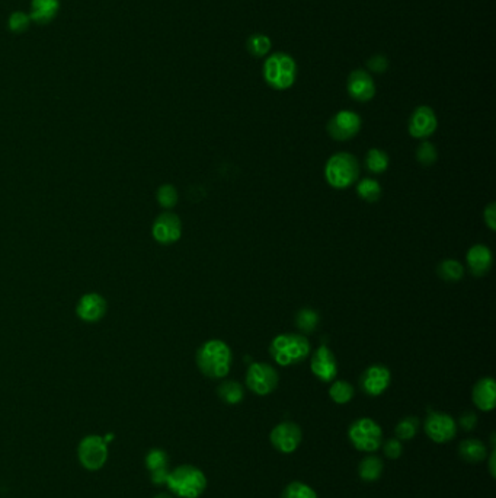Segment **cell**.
Here are the masks:
<instances>
[{
	"label": "cell",
	"instance_id": "ac0fdd59",
	"mask_svg": "<svg viewBox=\"0 0 496 498\" xmlns=\"http://www.w3.org/2000/svg\"><path fill=\"white\" fill-rule=\"evenodd\" d=\"M471 400L474 405L481 411L488 412L495 408L496 384L492 377H482V379L474 385L471 392Z\"/></svg>",
	"mask_w": 496,
	"mask_h": 498
},
{
	"label": "cell",
	"instance_id": "ab89813d",
	"mask_svg": "<svg viewBox=\"0 0 496 498\" xmlns=\"http://www.w3.org/2000/svg\"><path fill=\"white\" fill-rule=\"evenodd\" d=\"M169 472H170V471H169L168 468L153 471V472H150V480H152V483L156 484V485H163V484H166V481H168Z\"/></svg>",
	"mask_w": 496,
	"mask_h": 498
},
{
	"label": "cell",
	"instance_id": "60d3db41",
	"mask_svg": "<svg viewBox=\"0 0 496 498\" xmlns=\"http://www.w3.org/2000/svg\"><path fill=\"white\" fill-rule=\"evenodd\" d=\"M489 471L492 478H495V450H492L490 453V461H489Z\"/></svg>",
	"mask_w": 496,
	"mask_h": 498
},
{
	"label": "cell",
	"instance_id": "4fadbf2b",
	"mask_svg": "<svg viewBox=\"0 0 496 498\" xmlns=\"http://www.w3.org/2000/svg\"><path fill=\"white\" fill-rule=\"evenodd\" d=\"M182 235V223L173 213H163L153 223V237L159 244L170 245L180 241Z\"/></svg>",
	"mask_w": 496,
	"mask_h": 498
},
{
	"label": "cell",
	"instance_id": "d4e9b609",
	"mask_svg": "<svg viewBox=\"0 0 496 498\" xmlns=\"http://www.w3.org/2000/svg\"><path fill=\"white\" fill-rule=\"evenodd\" d=\"M294 324L302 332L310 334L319 325V315L310 308H303L295 313Z\"/></svg>",
	"mask_w": 496,
	"mask_h": 498
},
{
	"label": "cell",
	"instance_id": "1f68e13d",
	"mask_svg": "<svg viewBox=\"0 0 496 498\" xmlns=\"http://www.w3.org/2000/svg\"><path fill=\"white\" fill-rule=\"evenodd\" d=\"M146 468L153 472L157 469H163L168 468L169 465V456L165 450L162 449H152L147 456H146Z\"/></svg>",
	"mask_w": 496,
	"mask_h": 498
},
{
	"label": "cell",
	"instance_id": "e0dca14e",
	"mask_svg": "<svg viewBox=\"0 0 496 498\" xmlns=\"http://www.w3.org/2000/svg\"><path fill=\"white\" fill-rule=\"evenodd\" d=\"M76 312L81 320L86 322H98L107 312V302L96 293L85 294L77 303Z\"/></svg>",
	"mask_w": 496,
	"mask_h": 498
},
{
	"label": "cell",
	"instance_id": "f35d334b",
	"mask_svg": "<svg viewBox=\"0 0 496 498\" xmlns=\"http://www.w3.org/2000/svg\"><path fill=\"white\" fill-rule=\"evenodd\" d=\"M483 218H485V223L488 225V228L495 232L496 230V204L495 203H490L485 209Z\"/></svg>",
	"mask_w": 496,
	"mask_h": 498
},
{
	"label": "cell",
	"instance_id": "7402d4cb",
	"mask_svg": "<svg viewBox=\"0 0 496 498\" xmlns=\"http://www.w3.org/2000/svg\"><path fill=\"white\" fill-rule=\"evenodd\" d=\"M383 461L379 456L368 454L361 461L358 466V475L366 483H374L379 480L383 473Z\"/></svg>",
	"mask_w": 496,
	"mask_h": 498
},
{
	"label": "cell",
	"instance_id": "44dd1931",
	"mask_svg": "<svg viewBox=\"0 0 496 498\" xmlns=\"http://www.w3.org/2000/svg\"><path fill=\"white\" fill-rule=\"evenodd\" d=\"M459 454L467 464H479L486 459L488 449L479 439H467L459 445Z\"/></svg>",
	"mask_w": 496,
	"mask_h": 498
},
{
	"label": "cell",
	"instance_id": "d6a6232c",
	"mask_svg": "<svg viewBox=\"0 0 496 498\" xmlns=\"http://www.w3.org/2000/svg\"><path fill=\"white\" fill-rule=\"evenodd\" d=\"M416 159H418L421 165L431 166L436 162V159H438V152H436V148L432 143L424 142L416 149Z\"/></svg>",
	"mask_w": 496,
	"mask_h": 498
},
{
	"label": "cell",
	"instance_id": "b9f144b4",
	"mask_svg": "<svg viewBox=\"0 0 496 498\" xmlns=\"http://www.w3.org/2000/svg\"><path fill=\"white\" fill-rule=\"evenodd\" d=\"M154 498H172V497L168 495V494H159V495H156Z\"/></svg>",
	"mask_w": 496,
	"mask_h": 498
},
{
	"label": "cell",
	"instance_id": "5bb4252c",
	"mask_svg": "<svg viewBox=\"0 0 496 498\" xmlns=\"http://www.w3.org/2000/svg\"><path fill=\"white\" fill-rule=\"evenodd\" d=\"M310 369L317 379L322 382H332L338 374V362L329 347L322 346L311 355Z\"/></svg>",
	"mask_w": 496,
	"mask_h": 498
},
{
	"label": "cell",
	"instance_id": "7c38bea8",
	"mask_svg": "<svg viewBox=\"0 0 496 498\" xmlns=\"http://www.w3.org/2000/svg\"><path fill=\"white\" fill-rule=\"evenodd\" d=\"M391 381L390 370L383 365H373L360 377V388L366 395L379 396L386 392Z\"/></svg>",
	"mask_w": 496,
	"mask_h": 498
},
{
	"label": "cell",
	"instance_id": "d590c367",
	"mask_svg": "<svg viewBox=\"0 0 496 498\" xmlns=\"http://www.w3.org/2000/svg\"><path fill=\"white\" fill-rule=\"evenodd\" d=\"M383 445V452L389 459H399L403 452V446L399 439H389Z\"/></svg>",
	"mask_w": 496,
	"mask_h": 498
},
{
	"label": "cell",
	"instance_id": "8d00e7d4",
	"mask_svg": "<svg viewBox=\"0 0 496 498\" xmlns=\"http://www.w3.org/2000/svg\"><path fill=\"white\" fill-rule=\"evenodd\" d=\"M367 67L374 73H384L389 67V60L382 54H375L371 58H368Z\"/></svg>",
	"mask_w": 496,
	"mask_h": 498
},
{
	"label": "cell",
	"instance_id": "836d02e7",
	"mask_svg": "<svg viewBox=\"0 0 496 498\" xmlns=\"http://www.w3.org/2000/svg\"><path fill=\"white\" fill-rule=\"evenodd\" d=\"M157 202L163 209H172L177 203V191L173 185L166 184L157 190Z\"/></svg>",
	"mask_w": 496,
	"mask_h": 498
},
{
	"label": "cell",
	"instance_id": "6da1fadb",
	"mask_svg": "<svg viewBox=\"0 0 496 498\" xmlns=\"http://www.w3.org/2000/svg\"><path fill=\"white\" fill-rule=\"evenodd\" d=\"M233 354L222 340L206 341L196 351V366L210 379H223L230 372Z\"/></svg>",
	"mask_w": 496,
	"mask_h": 498
},
{
	"label": "cell",
	"instance_id": "8992f818",
	"mask_svg": "<svg viewBox=\"0 0 496 498\" xmlns=\"http://www.w3.org/2000/svg\"><path fill=\"white\" fill-rule=\"evenodd\" d=\"M348 437L352 446L366 453H373L380 449L383 443L382 427L371 418H360L351 424L348 430Z\"/></svg>",
	"mask_w": 496,
	"mask_h": 498
},
{
	"label": "cell",
	"instance_id": "ffe728a7",
	"mask_svg": "<svg viewBox=\"0 0 496 498\" xmlns=\"http://www.w3.org/2000/svg\"><path fill=\"white\" fill-rule=\"evenodd\" d=\"M60 4L58 0H32L31 19L38 24H48L55 18Z\"/></svg>",
	"mask_w": 496,
	"mask_h": 498
},
{
	"label": "cell",
	"instance_id": "8fae6325",
	"mask_svg": "<svg viewBox=\"0 0 496 498\" xmlns=\"http://www.w3.org/2000/svg\"><path fill=\"white\" fill-rule=\"evenodd\" d=\"M302 428L295 423L284 421L279 426H275L269 434L271 445L275 450L280 453L290 454L299 449L302 443Z\"/></svg>",
	"mask_w": 496,
	"mask_h": 498
},
{
	"label": "cell",
	"instance_id": "603a6c76",
	"mask_svg": "<svg viewBox=\"0 0 496 498\" xmlns=\"http://www.w3.org/2000/svg\"><path fill=\"white\" fill-rule=\"evenodd\" d=\"M217 395L220 396V400L224 404L236 405V404L242 402L243 396H245V391H243V386L239 382L224 381L220 386L217 388Z\"/></svg>",
	"mask_w": 496,
	"mask_h": 498
},
{
	"label": "cell",
	"instance_id": "e575fe53",
	"mask_svg": "<svg viewBox=\"0 0 496 498\" xmlns=\"http://www.w3.org/2000/svg\"><path fill=\"white\" fill-rule=\"evenodd\" d=\"M29 16L25 15L24 12H15L9 18V28L12 32L21 34L29 27Z\"/></svg>",
	"mask_w": 496,
	"mask_h": 498
},
{
	"label": "cell",
	"instance_id": "3957f363",
	"mask_svg": "<svg viewBox=\"0 0 496 498\" xmlns=\"http://www.w3.org/2000/svg\"><path fill=\"white\" fill-rule=\"evenodd\" d=\"M168 488L181 498H198L207 488V478L201 469L192 465H181L169 472Z\"/></svg>",
	"mask_w": 496,
	"mask_h": 498
},
{
	"label": "cell",
	"instance_id": "4dcf8cb0",
	"mask_svg": "<svg viewBox=\"0 0 496 498\" xmlns=\"http://www.w3.org/2000/svg\"><path fill=\"white\" fill-rule=\"evenodd\" d=\"M281 498H317L314 490L304 483H291L283 491Z\"/></svg>",
	"mask_w": 496,
	"mask_h": 498
},
{
	"label": "cell",
	"instance_id": "7a4b0ae2",
	"mask_svg": "<svg viewBox=\"0 0 496 498\" xmlns=\"http://www.w3.org/2000/svg\"><path fill=\"white\" fill-rule=\"evenodd\" d=\"M269 353L276 365L291 366L306 360L310 343L303 334H280L271 341Z\"/></svg>",
	"mask_w": 496,
	"mask_h": 498
},
{
	"label": "cell",
	"instance_id": "277c9868",
	"mask_svg": "<svg viewBox=\"0 0 496 498\" xmlns=\"http://www.w3.org/2000/svg\"><path fill=\"white\" fill-rule=\"evenodd\" d=\"M360 175V165L356 157L348 152L335 153L325 166V176L330 187L344 190L356 183Z\"/></svg>",
	"mask_w": 496,
	"mask_h": 498
},
{
	"label": "cell",
	"instance_id": "f546056e",
	"mask_svg": "<svg viewBox=\"0 0 496 498\" xmlns=\"http://www.w3.org/2000/svg\"><path fill=\"white\" fill-rule=\"evenodd\" d=\"M420 430V420L416 417H406L399 421L396 426V435L401 442H409L413 437L418 434Z\"/></svg>",
	"mask_w": 496,
	"mask_h": 498
},
{
	"label": "cell",
	"instance_id": "9c48e42d",
	"mask_svg": "<svg viewBox=\"0 0 496 498\" xmlns=\"http://www.w3.org/2000/svg\"><path fill=\"white\" fill-rule=\"evenodd\" d=\"M424 431L434 443L444 445L451 442L457 434V423L445 412H429L427 417Z\"/></svg>",
	"mask_w": 496,
	"mask_h": 498
},
{
	"label": "cell",
	"instance_id": "83f0119b",
	"mask_svg": "<svg viewBox=\"0 0 496 498\" xmlns=\"http://www.w3.org/2000/svg\"><path fill=\"white\" fill-rule=\"evenodd\" d=\"M354 393H355L354 386L349 382H345V381H336L329 388L330 400L335 404H340V405L348 404L354 398Z\"/></svg>",
	"mask_w": 496,
	"mask_h": 498
},
{
	"label": "cell",
	"instance_id": "2e32d148",
	"mask_svg": "<svg viewBox=\"0 0 496 498\" xmlns=\"http://www.w3.org/2000/svg\"><path fill=\"white\" fill-rule=\"evenodd\" d=\"M347 91L349 96L358 103H367L375 95V84L368 72L356 69L351 72L347 81Z\"/></svg>",
	"mask_w": 496,
	"mask_h": 498
},
{
	"label": "cell",
	"instance_id": "5b68a950",
	"mask_svg": "<svg viewBox=\"0 0 496 498\" xmlns=\"http://www.w3.org/2000/svg\"><path fill=\"white\" fill-rule=\"evenodd\" d=\"M264 77L267 84L276 91L291 88L297 77V65L294 58L286 53L271 54L264 63Z\"/></svg>",
	"mask_w": 496,
	"mask_h": 498
},
{
	"label": "cell",
	"instance_id": "484cf974",
	"mask_svg": "<svg viewBox=\"0 0 496 498\" xmlns=\"http://www.w3.org/2000/svg\"><path fill=\"white\" fill-rule=\"evenodd\" d=\"M390 159L386 152L380 149H370L366 156V166L373 173H383L387 171Z\"/></svg>",
	"mask_w": 496,
	"mask_h": 498
},
{
	"label": "cell",
	"instance_id": "52a82bcc",
	"mask_svg": "<svg viewBox=\"0 0 496 498\" xmlns=\"http://www.w3.org/2000/svg\"><path fill=\"white\" fill-rule=\"evenodd\" d=\"M77 457L88 471L102 469L108 461V443L102 435H86L77 446Z\"/></svg>",
	"mask_w": 496,
	"mask_h": 498
},
{
	"label": "cell",
	"instance_id": "f1b7e54d",
	"mask_svg": "<svg viewBox=\"0 0 496 498\" xmlns=\"http://www.w3.org/2000/svg\"><path fill=\"white\" fill-rule=\"evenodd\" d=\"M271 39L269 37H267L265 34H253L249 37L248 39V51L250 55L253 57H257V58H261V57H265L269 50H271Z\"/></svg>",
	"mask_w": 496,
	"mask_h": 498
},
{
	"label": "cell",
	"instance_id": "30bf717a",
	"mask_svg": "<svg viewBox=\"0 0 496 498\" xmlns=\"http://www.w3.org/2000/svg\"><path fill=\"white\" fill-rule=\"evenodd\" d=\"M361 118L354 111H340L336 112L328 123V133L333 140L345 142L360 133Z\"/></svg>",
	"mask_w": 496,
	"mask_h": 498
},
{
	"label": "cell",
	"instance_id": "74e56055",
	"mask_svg": "<svg viewBox=\"0 0 496 498\" xmlns=\"http://www.w3.org/2000/svg\"><path fill=\"white\" fill-rule=\"evenodd\" d=\"M459 424L464 431H471L476 427V424H478V415H476L473 411H466L460 415Z\"/></svg>",
	"mask_w": 496,
	"mask_h": 498
},
{
	"label": "cell",
	"instance_id": "ba28073f",
	"mask_svg": "<svg viewBox=\"0 0 496 498\" xmlns=\"http://www.w3.org/2000/svg\"><path fill=\"white\" fill-rule=\"evenodd\" d=\"M246 386L260 396L269 395L279 386V373L268 363H252L246 373Z\"/></svg>",
	"mask_w": 496,
	"mask_h": 498
},
{
	"label": "cell",
	"instance_id": "cb8c5ba5",
	"mask_svg": "<svg viewBox=\"0 0 496 498\" xmlns=\"http://www.w3.org/2000/svg\"><path fill=\"white\" fill-rule=\"evenodd\" d=\"M436 273L447 283H455L463 278L464 268L457 260H444L440 263Z\"/></svg>",
	"mask_w": 496,
	"mask_h": 498
},
{
	"label": "cell",
	"instance_id": "4316f807",
	"mask_svg": "<svg viewBox=\"0 0 496 498\" xmlns=\"http://www.w3.org/2000/svg\"><path fill=\"white\" fill-rule=\"evenodd\" d=\"M356 194H358L364 202L375 203L382 197V185L371 178H364L356 184Z\"/></svg>",
	"mask_w": 496,
	"mask_h": 498
},
{
	"label": "cell",
	"instance_id": "d6986e66",
	"mask_svg": "<svg viewBox=\"0 0 496 498\" xmlns=\"http://www.w3.org/2000/svg\"><path fill=\"white\" fill-rule=\"evenodd\" d=\"M492 252L488 247L485 245H473L466 256V261L469 266V270L473 275L482 277L485 275L490 267H492Z\"/></svg>",
	"mask_w": 496,
	"mask_h": 498
},
{
	"label": "cell",
	"instance_id": "9a60e30c",
	"mask_svg": "<svg viewBox=\"0 0 496 498\" xmlns=\"http://www.w3.org/2000/svg\"><path fill=\"white\" fill-rule=\"evenodd\" d=\"M438 127V119L432 108L422 105L416 108L409 119V133L415 138H428Z\"/></svg>",
	"mask_w": 496,
	"mask_h": 498
}]
</instances>
